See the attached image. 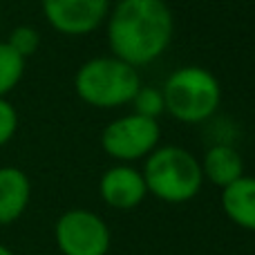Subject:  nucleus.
Masks as SVG:
<instances>
[{
  "label": "nucleus",
  "mask_w": 255,
  "mask_h": 255,
  "mask_svg": "<svg viewBox=\"0 0 255 255\" xmlns=\"http://www.w3.org/2000/svg\"><path fill=\"white\" fill-rule=\"evenodd\" d=\"M0 255H13L11 251H9L7 247H2V244H0Z\"/></svg>",
  "instance_id": "nucleus-16"
},
{
  "label": "nucleus",
  "mask_w": 255,
  "mask_h": 255,
  "mask_svg": "<svg viewBox=\"0 0 255 255\" xmlns=\"http://www.w3.org/2000/svg\"><path fill=\"white\" fill-rule=\"evenodd\" d=\"M145 181L139 170L130 166H115L101 179V197L112 208H134L143 202Z\"/></svg>",
  "instance_id": "nucleus-8"
},
{
  "label": "nucleus",
  "mask_w": 255,
  "mask_h": 255,
  "mask_svg": "<svg viewBox=\"0 0 255 255\" xmlns=\"http://www.w3.org/2000/svg\"><path fill=\"white\" fill-rule=\"evenodd\" d=\"M143 181L145 188L161 202L184 204L202 188V163L179 145L157 148L145 161Z\"/></svg>",
  "instance_id": "nucleus-2"
},
{
  "label": "nucleus",
  "mask_w": 255,
  "mask_h": 255,
  "mask_svg": "<svg viewBox=\"0 0 255 255\" xmlns=\"http://www.w3.org/2000/svg\"><path fill=\"white\" fill-rule=\"evenodd\" d=\"M224 213L238 226L255 231V177H240L226 188H222Z\"/></svg>",
  "instance_id": "nucleus-10"
},
{
  "label": "nucleus",
  "mask_w": 255,
  "mask_h": 255,
  "mask_svg": "<svg viewBox=\"0 0 255 255\" xmlns=\"http://www.w3.org/2000/svg\"><path fill=\"white\" fill-rule=\"evenodd\" d=\"M132 103H134V115L150 117V119H157V117L166 110L163 94L152 88H139V92L134 94Z\"/></svg>",
  "instance_id": "nucleus-13"
},
{
  "label": "nucleus",
  "mask_w": 255,
  "mask_h": 255,
  "mask_svg": "<svg viewBox=\"0 0 255 255\" xmlns=\"http://www.w3.org/2000/svg\"><path fill=\"white\" fill-rule=\"evenodd\" d=\"M9 45H11V49L13 52H18L22 58H29L31 54L38 49V45H40V34L34 29V27H29V25H20V27H16V29L11 31V36H9V40H7Z\"/></svg>",
  "instance_id": "nucleus-14"
},
{
  "label": "nucleus",
  "mask_w": 255,
  "mask_h": 255,
  "mask_svg": "<svg viewBox=\"0 0 255 255\" xmlns=\"http://www.w3.org/2000/svg\"><path fill=\"white\" fill-rule=\"evenodd\" d=\"M108 38L117 58L132 67L148 65L172 38V13L163 0H119L110 16Z\"/></svg>",
  "instance_id": "nucleus-1"
},
{
  "label": "nucleus",
  "mask_w": 255,
  "mask_h": 255,
  "mask_svg": "<svg viewBox=\"0 0 255 255\" xmlns=\"http://www.w3.org/2000/svg\"><path fill=\"white\" fill-rule=\"evenodd\" d=\"M166 110L184 124H199L220 108L222 90L204 67H181L172 72L161 90Z\"/></svg>",
  "instance_id": "nucleus-4"
},
{
  "label": "nucleus",
  "mask_w": 255,
  "mask_h": 255,
  "mask_svg": "<svg viewBox=\"0 0 255 255\" xmlns=\"http://www.w3.org/2000/svg\"><path fill=\"white\" fill-rule=\"evenodd\" d=\"M74 88L90 106L117 108L132 103L141 81L134 67L121 58H92L76 72Z\"/></svg>",
  "instance_id": "nucleus-3"
},
{
  "label": "nucleus",
  "mask_w": 255,
  "mask_h": 255,
  "mask_svg": "<svg viewBox=\"0 0 255 255\" xmlns=\"http://www.w3.org/2000/svg\"><path fill=\"white\" fill-rule=\"evenodd\" d=\"M54 235L63 255H106L110 249V231L106 222L81 208L63 213Z\"/></svg>",
  "instance_id": "nucleus-5"
},
{
  "label": "nucleus",
  "mask_w": 255,
  "mask_h": 255,
  "mask_svg": "<svg viewBox=\"0 0 255 255\" xmlns=\"http://www.w3.org/2000/svg\"><path fill=\"white\" fill-rule=\"evenodd\" d=\"M25 74V58L13 52L11 45L0 43V99H4Z\"/></svg>",
  "instance_id": "nucleus-12"
},
{
  "label": "nucleus",
  "mask_w": 255,
  "mask_h": 255,
  "mask_svg": "<svg viewBox=\"0 0 255 255\" xmlns=\"http://www.w3.org/2000/svg\"><path fill=\"white\" fill-rule=\"evenodd\" d=\"M202 172L220 188H226L244 175L242 154L231 145H213L202 161Z\"/></svg>",
  "instance_id": "nucleus-11"
},
{
  "label": "nucleus",
  "mask_w": 255,
  "mask_h": 255,
  "mask_svg": "<svg viewBox=\"0 0 255 255\" xmlns=\"http://www.w3.org/2000/svg\"><path fill=\"white\" fill-rule=\"evenodd\" d=\"M18 128V115L13 110V106L7 99H0V148L7 141H11V136L16 134Z\"/></svg>",
  "instance_id": "nucleus-15"
},
{
  "label": "nucleus",
  "mask_w": 255,
  "mask_h": 255,
  "mask_svg": "<svg viewBox=\"0 0 255 255\" xmlns=\"http://www.w3.org/2000/svg\"><path fill=\"white\" fill-rule=\"evenodd\" d=\"M159 141L157 119L141 115H128L112 121L103 130L101 145L110 157L121 161H134L143 154L152 152Z\"/></svg>",
  "instance_id": "nucleus-6"
},
{
  "label": "nucleus",
  "mask_w": 255,
  "mask_h": 255,
  "mask_svg": "<svg viewBox=\"0 0 255 255\" xmlns=\"http://www.w3.org/2000/svg\"><path fill=\"white\" fill-rule=\"evenodd\" d=\"M31 186L22 170L13 166L0 168V224H11L25 213Z\"/></svg>",
  "instance_id": "nucleus-9"
},
{
  "label": "nucleus",
  "mask_w": 255,
  "mask_h": 255,
  "mask_svg": "<svg viewBox=\"0 0 255 255\" xmlns=\"http://www.w3.org/2000/svg\"><path fill=\"white\" fill-rule=\"evenodd\" d=\"M110 0H43L49 25L67 36L94 31L108 13Z\"/></svg>",
  "instance_id": "nucleus-7"
}]
</instances>
